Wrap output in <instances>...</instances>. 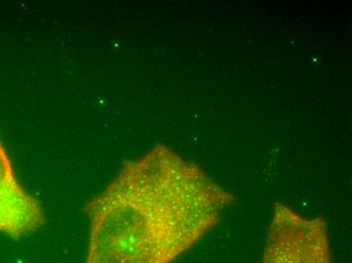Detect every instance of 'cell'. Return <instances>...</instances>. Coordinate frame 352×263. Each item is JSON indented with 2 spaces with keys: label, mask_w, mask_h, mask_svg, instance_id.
<instances>
[{
  "label": "cell",
  "mask_w": 352,
  "mask_h": 263,
  "mask_svg": "<svg viewBox=\"0 0 352 263\" xmlns=\"http://www.w3.org/2000/svg\"><path fill=\"white\" fill-rule=\"evenodd\" d=\"M261 263H334L325 220L274 204Z\"/></svg>",
  "instance_id": "obj_2"
},
{
  "label": "cell",
  "mask_w": 352,
  "mask_h": 263,
  "mask_svg": "<svg viewBox=\"0 0 352 263\" xmlns=\"http://www.w3.org/2000/svg\"><path fill=\"white\" fill-rule=\"evenodd\" d=\"M45 223L42 205L19 183L0 139V232L19 239L36 232Z\"/></svg>",
  "instance_id": "obj_3"
},
{
  "label": "cell",
  "mask_w": 352,
  "mask_h": 263,
  "mask_svg": "<svg viewBox=\"0 0 352 263\" xmlns=\"http://www.w3.org/2000/svg\"><path fill=\"white\" fill-rule=\"evenodd\" d=\"M235 202L199 164L157 144L85 205V263H173Z\"/></svg>",
  "instance_id": "obj_1"
}]
</instances>
